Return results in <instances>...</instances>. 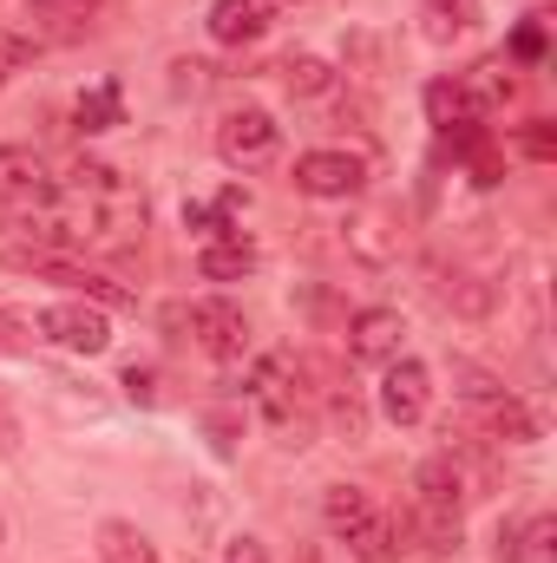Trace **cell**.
<instances>
[{
    "label": "cell",
    "instance_id": "6da1fadb",
    "mask_svg": "<svg viewBox=\"0 0 557 563\" xmlns=\"http://www.w3.org/2000/svg\"><path fill=\"white\" fill-rule=\"evenodd\" d=\"M321 525L335 544H348V558L361 563H394L401 558V525L374 505V492L361 485H328L321 492Z\"/></svg>",
    "mask_w": 557,
    "mask_h": 563
},
{
    "label": "cell",
    "instance_id": "7a4b0ae2",
    "mask_svg": "<svg viewBox=\"0 0 557 563\" xmlns=\"http://www.w3.org/2000/svg\"><path fill=\"white\" fill-rule=\"evenodd\" d=\"M33 334L53 341V347H66V354H86L92 361V354L112 347V314L99 301H53V308L33 314Z\"/></svg>",
    "mask_w": 557,
    "mask_h": 563
},
{
    "label": "cell",
    "instance_id": "3957f363",
    "mask_svg": "<svg viewBox=\"0 0 557 563\" xmlns=\"http://www.w3.org/2000/svg\"><path fill=\"white\" fill-rule=\"evenodd\" d=\"M288 184H295L302 197H321V203H348V197H361V184H368V164H361L354 151L315 144V151H302V157H295Z\"/></svg>",
    "mask_w": 557,
    "mask_h": 563
},
{
    "label": "cell",
    "instance_id": "277c9868",
    "mask_svg": "<svg viewBox=\"0 0 557 563\" xmlns=\"http://www.w3.org/2000/svg\"><path fill=\"white\" fill-rule=\"evenodd\" d=\"M184 328H190V341H197L210 361H243V354H250V314H243L237 301H223V295L190 301V308H184Z\"/></svg>",
    "mask_w": 557,
    "mask_h": 563
},
{
    "label": "cell",
    "instance_id": "5b68a950",
    "mask_svg": "<svg viewBox=\"0 0 557 563\" xmlns=\"http://www.w3.org/2000/svg\"><path fill=\"white\" fill-rule=\"evenodd\" d=\"M276 151H282V125L263 106H237V112L217 119V157H223V164L256 170V164H270Z\"/></svg>",
    "mask_w": 557,
    "mask_h": 563
},
{
    "label": "cell",
    "instance_id": "8992f818",
    "mask_svg": "<svg viewBox=\"0 0 557 563\" xmlns=\"http://www.w3.org/2000/svg\"><path fill=\"white\" fill-rule=\"evenodd\" d=\"M433 413V374H426V361L414 354H401V361H387L381 367V420L387 426H419Z\"/></svg>",
    "mask_w": 557,
    "mask_h": 563
},
{
    "label": "cell",
    "instance_id": "52a82bcc",
    "mask_svg": "<svg viewBox=\"0 0 557 563\" xmlns=\"http://www.w3.org/2000/svg\"><path fill=\"white\" fill-rule=\"evenodd\" d=\"M53 197V177H46V157L33 144H0V210L7 217H26Z\"/></svg>",
    "mask_w": 557,
    "mask_h": 563
},
{
    "label": "cell",
    "instance_id": "ba28073f",
    "mask_svg": "<svg viewBox=\"0 0 557 563\" xmlns=\"http://www.w3.org/2000/svg\"><path fill=\"white\" fill-rule=\"evenodd\" d=\"M348 354L368 361V367L401 361V354H407V321H401V308H361V314L348 321Z\"/></svg>",
    "mask_w": 557,
    "mask_h": 563
},
{
    "label": "cell",
    "instance_id": "9c48e42d",
    "mask_svg": "<svg viewBox=\"0 0 557 563\" xmlns=\"http://www.w3.org/2000/svg\"><path fill=\"white\" fill-rule=\"evenodd\" d=\"M414 511H433V518L466 511V472L452 465V452H433L414 465Z\"/></svg>",
    "mask_w": 557,
    "mask_h": 563
},
{
    "label": "cell",
    "instance_id": "30bf717a",
    "mask_svg": "<svg viewBox=\"0 0 557 563\" xmlns=\"http://www.w3.org/2000/svg\"><path fill=\"white\" fill-rule=\"evenodd\" d=\"M250 407L270 426L295 420V361L288 354H256V367H250Z\"/></svg>",
    "mask_w": 557,
    "mask_h": 563
},
{
    "label": "cell",
    "instance_id": "8fae6325",
    "mask_svg": "<svg viewBox=\"0 0 557 563\" xmlns=\"http://www.w3.org/2000/svg\"><path fill=\"white\" fill-rule=\"evenodd\" d=\"M401 250H407V230H401L387 210H361V217H348V256L387 269V263H401Z\"/></svg>",
    "mask_w": 557,
    "mask_h": 563
},
{
    "label": "cell",
    "instance_id": "7c38bea8",
    "mask_svg": "<svg viewBox=\"0 0 557 563\" xmlns=\"http://www.w3.org/2000/svg\"><path fill=\"white\" fill-rule=\"evenodd\" d=\"M256 263H263V250H256L243 230H217V236H204V250H197V276L204 282H243V276H256Z\"/></svg>",
    "mask_w": 557,
    "mask_h": 563
},
{
    "label": "cell",
    "instance_id": "4fadbf2b",
    "mask_svg": "<svg viewBox=\"0 0 557 563\" xmlns=\"http://www.w3.org/2000/svg\"><path fill=\"white\" fill-rule=\"evenodd\" d=\"M270 20H276L270 0H210V13H204L217 46H256L270 33Z\"/></svg>",
    "mask_w": 557,
    "mask_h": 563
},
{
    "label": "cell",
    "instance_id": "5bb4252c",
    "mask_svg": "<svg viewBox=\"0 0 557 563\" xmlns=\"http://www.w3.org/2000/svg\"><path fill=\"white\" fill-rule=\"evenodd\" d=\"M472 413H479V426H485V439H492V445H538V432H545L538 413H532L512 387H505V394H492V400H479Z\"/></svg>",
    "mask_w": 557,
    "mask_h": 563
},
{
    "label": "cell",
    "instance_id": "9a60e30c",
    "mask_svg": "<svg viewBox=\"0 0 557 563\" xmlns=\"http://www.w3.org/2000/svg\"><path fill=\"white\" fill-rule=\"evenodd\" d=\"M46 282H59V288H73L79 301H99V308H132V288H119L112 276H99V269H86V263H73V256H40L33 263Z\"/></svg>",
    "mask_w": 557,
    "mask_h": 563
},
{
    "label": "cell",
    "instance_id": "2e32d148",
    "mask_svg": "<svg viewBox=\"0 0 557 563\" xmlns=\"http://www.w3.org/2000/svg\"><path fill=\"white\" fill-rule=\"evenodd\" d=\"M499 558L505 563H557V518L551 511H538V518H525V525H499Z\"/></svg>",
    "mask_w": 557,
    "mask_h": 563
},
{
    "label": "cell",
    "instance_id": "e0dca14e",
    "mask_svg": "<svg viewBox=\"0 0 557 563\" xmlns=\"http://www.w3.org/2000/svg\"><path fill=\"white\" fill-rule=\"evenodd\" d=\"M426 119H433L439 132H472L485 112L472 106V86H459V79H433V86H426Z\"/></svg>",
    "mask_w": 557,
    "mask_h": 563
},
{
    "label": "cell",
    "instance_id": "ac0fdd59",
    "mask_svg": "<svg viewBox=\"0 0 557 563\" xmlns=\"http://www.w3.org/2000/svg\"><path fill=\"white\" fill-rule=\"evenodd\" d=\"M99 7H106V0H26V20H33L40 33H53V40H79V33L99 20Z\"/></svg>",
    "mask_w": 557,
    "mask_h": 563
},
{
    "label": "cell",
    "instance_id": "d6986e66",
    "mask_svg": "<svg viewBox=\"0 0 557 563\" xmlns=\"http://www.w3.org/2000/svg\"><path fill=\"white\" fill-rule=\"evenodd\" d=\"M479 26V0H419V33L433 46H452Z\"/></svg>",
    "mask_w": 557,
    "mask_h": 563
},
{
    "label": "cell",
    "instance_id": "ffe728a7",
    "mask_svg": "<svg viewBox=\"0 0 557 563\" xmlns=\"http://www.w3.org/2000/svg\"><path fill=\"white\" fill-rule=\"evenodd\" d=\"M99 563H164V558L132 518H106L99 525Z\"/></svg>",
    "mask_w": 557,
    "mask_h": 563
},
{
    "label": "cell",
    "instance_id": "44dd1931",
    "mask_svg": "<svg viewBox=\"0 0 557 563\" xmlns=\"http://www.w3.org/2000/svg\"><path fill=\"white\" fill-rule=\"evenodd\" d=\"M125 119V99H119V86L106 79V86H92V92H79V106H73V132H86V139H99V132H112Z\"/></svg>",
    "mask_w": 557,
    "mask_h": 563
},
{
    "label": "cell",
    "instance_id": "7402d4cb",
    "mask_svg": "<svg viewBox=\"0 0 557 563\" xmlns=\"http://www.w3.org/2000/svg\"><path fill=\"white\" fill-rule=\"evenodd\" d=\"M276 73H282V86H288L295 99H321V92H335V66H328L321 53H288Z\"/></svg>",
    "mask_w": 557,
    "mask_h": 563
},
{
    "label": "cell",
    "instance_id": "603a6c76",
    "mask_svg": "<svg viewBox=\"0 0 557 563\" xmlns=\"http://www.w3.org/2000/svg\"><path fill=\"white\" fill-rule=\"evenodd\" d=\"M328 426H335V439H348V445H354V439L368 432V413H361V400H354V394H335V400H328Z\"/></svg>",
    "mask_w": 557,
    "mask_h": 563
},
{
    "label": "cell",
    "instance_id": "cb8c5ba5",
    "mask_svg": "<svg viewBox=\"0 0 557 563\" xmlns=\"http://www.w3.org/2000/svg\"><path fill=\"white\" fill-rule=\"evenodd\" d=\"M33 321L26 314H13V308H0V354H33Z\"/></svg>",
    "mask_w": 557,
    "mask_h": 563
},
{
    "label": "cell",
    "instance_id": "d4e9b609",
    "mask_svg": "<svg viewBox=\"0 0 557 563\" xmlns=\"http://www.w3.org/2000/svg\"><path fill=\"white\" fill-rule=\"evenodd\" d=\"M26 59H33V40H26V33H13V26H0V86H7Z\"/></svg>",
    "mask_w": 557,
    "mask_h": 563
},
{
    "label": "cell",
    "instance_id": "484cf974",
    "mask_svg": "<svg viewBox=\"0 0 557 563\" xmlns=\"http://www.w3.org/2000/svg\"><path fill=\"white\" fill-rule=\"evenodd\" d=\"M518 151H525V157H538V164H551V157H557V132H551V119H532V125L518 132Z\"/></svg>",
    "mask_w": 557,
    "mask_h": 563
},
{
    "label": "cell",
    "instance_id": "4316f807",
    "mask_svg": "<svg viewBox=\"0 0 557 563\" xmlns=\"http://www.w3.org/2000/svg\"><path fill=\"white\" fill-rule=\"evenodd\" d=\"M223 563H270V551H263V538H250V531H243V538H230V544H223Z\"/></svg>",
    "mask_w": 557,
    "mask_h": 563
},
{
    "label": "cell",
    "instance_id": "83f0119b",
    "mask_svg": "<svg viewBox=\"0 0 557 563\" xmlns=\"http://www.w3.org/2000/svg\"><path fill=\"white\" fill-rule=\"evenodd\" d=\"M125 394L151 407V400H157V374H144V367H132V374H125Z\"/></svg>",
    "mask_w": 557,
    "mask_h": 563
},
{
    "label": "cell",
    "instance_id": "f1b7e54d",
    "mask_svg": "<svg viewBox=\"0 0 557 563\" xmlns=\"http://www.w3.org/2000/svg\"><path fill=\"white\" fill-rule=\"evenodd\" d=\"M512 53H518V59H538V53H545V33H538V26H518Z\"/></svg>",
    "mask_w": 557,
    "mask_h": 563
},
{
    "label": "cell",
    "instance_id": "f546056e",
    "mask_svg": "<svg viewBox=\"0 0 557 563\" xmlns=\"http://www.w3.org/2000/svg\"><path fill=\"white\" fill-rule=\"evenodd\" d=\"M0 544H7V518H0Z\"/></svg>",
    "mask_w": 557,
    "mask_h": 563
},
{
    "label": "cell",
    "instance_id": "4dcf8cb0",
    "mask_svg": "<svg viewBox=\"0 0 557 563\" xmlns=\"http://www.w3.org/2000/svg\"><path fill=\"white\" fill-rule=\"evenodd\" d=\"M0 432H7V420H0Z\"/></svg>",
    "mask_w": 557,
    "mask_h": 563
}]
</instances>
